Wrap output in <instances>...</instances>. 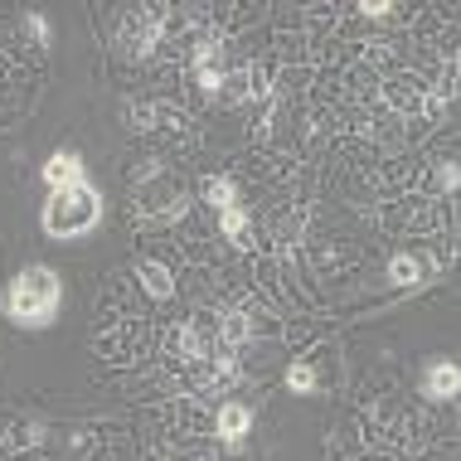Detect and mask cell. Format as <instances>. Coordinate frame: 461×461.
<instances>
[{
	"mask_svg": "<svg viewBox=\"0 0 461 461\" xmlns=\"http://www.w3.org/2000/svg\"><path fill=\"white\" fill-rule=\"evenodd\" d=\"M44 190H73V185H93L88 176V166H83V156H73V151H54L44 160Z\"/></svg>",
	"mask_w": 461,
	"mask_h": 461,
	"instance_id": "5b68a950",
	"label": "cell"
},
{
	"mask_svg": "<svg viewBox=\"0 0 461 461\" xmlns=\"http://www.w3.org/2000/svg\"><path fill=\"white\" fill-rule=\"evenodd\" d=\"M384 277H389V286H418L422 277H428V263H422L418 253H398Z\"/></svg>",
	"mask_w": 461,
	"mask_h": 461,
	"instance_id": "ba28073f",
	"label": "cell"
},
{
	"mask_svg": "<svg viewBox=\"0 0 461 461\" xmlns=\"http://www.w3.org/2000/svg\"><path fill=\"white\" fill-rule=\"evenodd\" d=\"M214 438L229 447V452H243V442L253 438V408L239 403V398H229L214 418Z\"/></svg>",
	"mask_w": 461,
	"mask_h": 461,
	"instance_id": "277c9868",
	"label": "cell"
},
{
	"mask_svg": "<svg viewBox=\"0 0 461 461\" xmlns=\"http://www.w3.org/2000/svg\"><path fill=\"white\" fill-rule=\"evenodd\" d=\"M359 15L379 20V15H393V5H379V0H365V5H359Z\"/></svg>",
	"mask_w": 461,
	"mask_h": 461,
	"instance_id": "5bb4252c",
	"label": "cell"
},
{
	"mask_svg": "<svg viewBox=\"0 0 461 461\" xmlns=\"http://www.w3.org/2000/svg\"><path fill=\"white\" fill-rule=\"evenodd\" d=\"M136 277H141V286L156 296V302H166V296L176 292V277H170L160 263H151V258H146V263H136Z\"/></svg>",
	"mask_w": 461,
	"mask_h": 461,
	"instance_id": "30bf717a",
	"label": "cell"
},
{
	"mask_svg": "<svg viewBox=\"0 0 461 461\" xmlns=\"http://www.w3.org/2000/svg\"><path fill=\"white\" fill-rule=\"evenodd\" d=\"M185 204H190V194L176 190L170 180H166V190H160V185H151V160L136 170V209H141L146 223H176V219L185 214Z\"/></svg>",
	"mask_w": 461,
	"mask_h": 461,
	"instance_id": "3957f363",
	"label": "cell"
},
{
	"mask_svg": "<svg viewBox=\"0 0 461 461\" xmlns=\"http://www.w3.org/2000/svg\"><path fill=\"white\" fill-rule=\"evenodd\" d=\"M24 24H30V30H34V40H40L44 49L54 44V30H49V20H40V15H34V10H30V15H24Z\"/></svg>",
	"mask_w": 461,
	"mask_h": 461,
	"instance_id": "4fadbf2b",
	"label": "cell"
},
{
	"mask_svg": "<svg viewBox=\"0 0 461 461\" xmlns=\"http://www.w3.org/2000/svg\"><path fill=\"white\" fill-rule=\"evenodd\" d=\"M316 389H321V374H316V365H311V359H292V365H286V393L311 398Z\"/></svg>",
	"mask_w": 461,
	"mask_h": 461,
	"instance_id": "9c48e42d",
	"label": "cell"
},
{
	"mask_svg": "<svg viewBox=\"0 0 461 461\" xmlns=\"http://www.w3.org/2000/svg\"><path fill=\"white\" fill-rule=\"evenodd\" d=\"M219 229H223V239H229L233 248H243V253H253V248H258L253 219H248V209H243V204H233V209H219Z\"/></svg>",
	"mask_w": 461,
	"mask_h": 461,
	"instance_id": "52a82bcc",
	"label": "cell"
},
{
	"mask_svg": "<svg viewBox=\"0 0 461 461\" xmlns=\"http://www.w3.org/2000/svg\"><path fill=\"white\" fill-rule=\"evenodd\" d=\"M442 190H456V160H447V166H442Z\"/></svg>",
	"mask_w": 461,
	"mask_h": 461,
	"instance_id": "9a60e30c",
	"label": "cell"
},
{
	"mask_svg": "<svg viewBox=\"0 0 461 461\" xmlns=\"http://www.w3.org/2000/svg\"><path fill=\"white\" fill-rule=\"evenodd\" d=\"M199 199H209L214 209H233L239 204V185H233L229 176H209L204 185H199Z\"/></svg>",
	"mask_w": 461,
	"mask_h": 461,
	"instance_id": "8fae6325",
	"label": "cell"
},
{
	"mask_svg": "<svg viewBox=\"0 0 461 461\" xmlns=\"http://www.w3.org/2000/svg\"><path fill=\"white\" fill-rule=\"evenodd\" d=\"M456 389H461L456 359H438V365L422 369V398H432V403H452Z\"/></svg>",
	"mask_w": 461,
	"mask_h": 461,
	"instance_id": "8992f818",
	"label": "cell"
},
{
	"mask_svg": "<svg viewBox=\"0 0 461 461\" xmlns=\"http://www.w3.org/2000/svg\"><path fill=\"white\" fill-rule=\"evenodd\" d=\"M103 190L97 185H73V190H49L40 204V229L54 243H78L103 223Z\"/></svg>",
	"mask_w": 461,
	"mask_h": 461,
	"instance_id": "7a4b0ae2",
	"label": "cell"
},
{
	"mask_svg": "<svg viewBox=\"0 0 461 461\" xmlns=\"http://www.w3.org/2000/svg\"><path fill=\"white\" fill-rule=\"evenodd\" d=\"M10 326L20 330H49L59 316H64V277L44 263H30L10 277V292L0 302Z\"/></svg>",
	"mask_w": 461,
	"mask_h": 461,
	"instance_id": "6da1fadb",
	"label": "cell"
},
{
	"mask_svg": "<svg viewBox=\"0 0 461 461\" xmlns=\"http://www.w3.org/2000/svg\"><path fill=\"white\" fill-rule=\"evenodd\" d=\"M44 438H49L44 422H20V428L0 432V442H5V447H34V442H44Z\"/></svg>",
	"mask_w": 461,
	"mask_h": 461,
	"instance_id": "7c38bea8",
	"label": "cell"
}]
</instances>
